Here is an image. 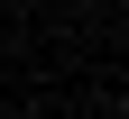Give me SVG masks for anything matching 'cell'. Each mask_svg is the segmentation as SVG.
Masks as SVG:
<instances>
[{
    "mask_svg": "<svg viewBox=\"0 0 129 119\" xmlns=\"http://www.w3.org/2000/svg\"><path fill=\"white\" fill-rule=\"evenodd\" d=\"M120 119H129V101H120Z\"/></svg>",
    "mask_w": 129,
    "mask_h": 119,
    "instance_id": "1",
    "label": "cell"
}]
</instances>
